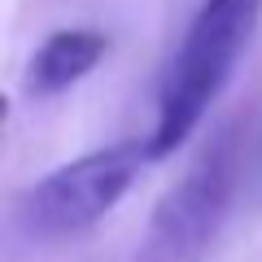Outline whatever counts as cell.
Wrapping results in <instances>:
<instances>
[{
    "instance_id": "obj_1",
    "label": "cell",
    "mask_w": 262,
    "mask_h": 262,
    "mask_svg": "<svg viewBox=\"0 0 262 262\" xmlns=\"http://www.w3.org/2000/svg\"><path fill=\"white\" fill-rule=\"evenodd\" d=\"M262 22V0H201L170 57L158 88V118L144 149L149 158H170L201 127L206 110L219 101L232 70L241 66L253 31Z\"/></svg>"
},
{
    "instance_id": "obj_2",
    "label": "cell",
    "mask_w": 262,
    "mask_h": 262,
    "mask_svg": "<svg viewBox=\"0 0 262 262\" xmlns=\"http://www.w3.org/2000/svg\"><path fill=\"white\" fill-rule=\"evenodd\" d=\"M241 170H245L241 127L219 122L214 136L184 166V175L158 196L144 241L136 249V262H206L227 214H232Z\"/></svg>"
},
{
    "instance_id": "obj_3",
    "label": "cell",
    "mask_w": 262,
    "mask_h": 262,
    "mask_svg": "<svg viewBox=\"0 0 262 262\" xmlns=\"http://www.w3.org/2000/svg\"><path fill=\"white\" fill-rule=\"evenodd\" d=\"M144 162H149V149L127 140V144H110V149H92L83 158L48 170L13 201L18 236L35 245H53L88 232L127 196Z\"/></svg>"
},
{
    "instance_id": "obj_4",
    "label": "cell",
    "mask_w": 262,
    "mask_h": 262,
    "mask_svg": "<svg viewBox=\"0 0 262 262\" xmlns=\"http://www.w3.org/2000/svg\"><path fill=\"white\" fill-rule=\"evenodd\" d=\"M110 39L92 27H66L53 31L44 44L35 48V57L27 61V96H57L66 88H75L79 79H88L101 66Z\"/></svg>"
},
{
    "instance_id": "obj_5",
    "label": "cell",
    "mask_w": 262,
    "mask_h": 262,
    "mask_svg": "<svg viewBox=\"0 0 262 262\" xmlns=\"http://www.w3.org/2000/svg\"><path fill=\"white\" fill-rule=\"evenodd\" d=\"M253 170H258V179H262V131H258V149H253Z\"/></svg>"
}]
</instances>
